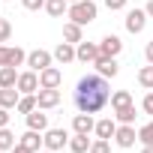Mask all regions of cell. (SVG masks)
<instances>
[{"mask_svg": "<svg viewBox=\"0 0 153 153\" xmlns=\"http://www.w3.org/2000/svg\"><path fill=\"white\" fill-rule=\"evenodd\" d=\"M72 102L78 111L84 114H99L105 105H111V87H108V78L102 75H84V78L75 84V93H72Z\"/></svg>", "mask_w": 153, "mask_h": 153, "instance_id": "obj_1", "label": "cell"}, {"mask_svg": "<svg viewBox=\"0 0 153 153\" xmlns=\"http://www.w3.org/2000/svg\"><path fill=\"white\" fill-rule=\"evenodd\" d=\"M66 15H69V21H75V24H81V27H84V24H90V21L99 15V6L93 3V0H78V3H72V6H69Z\"/></svg>", "mask_w": 153, "mask_h": 153, "instance_id": "obj_2", "label": "cell"}, {"mask_svg": "<svg viewBox=\"0 0 153 153\" xmlns=\"http://www.w3.org/2000/svg\"><path fill=\"white\" fill-rule=\"evenodd\" d=\"M135 141H138L135 123H117V132H114V144H117V147H123V150H129V147H135Z\"/></svg>", "mask_w": 153, "mask_h": 153, "instance_id": "obj_3", "label": "cell"}, {"mask_svg": "<svg viewBox=\"0 0 153 153\" xmlns=\"http://www.w3.org/2000/svg\"><path fill=\"white\" fill-rule=\"evenodd\" d=\"M36 105H39L42 111L57 108V105H60V90H57V87H39V90H36Z\"/></svg>", "mask_w": 153, "mask_h": 153, "instance_id": "obj_4", "label": "cell"}, {"mask_svg": "<svg viewBox=\"0 0 153 153\" xmlns=\"http://www.w3.org/2000/svg\"><path fill=\"white\" fill-rule=\"evenodd\" d=\"M42 141H45V150H63L66 144H69V135H66V129H45V135H42Z\"/></svg>", "mask_w": 153, "mask_h": 153, "instance_id": "obj_5", "label": "cell"}, {"mask_svg": "<svg viewBox=\"0 0 153 153\" xmlns=\"http://www.w3.org/2000/svg\"><path fill=\"white\" fill-rule=\"evenodd\" d=\"M147 18H150V15H147L144 9H129L126 18H123V24H126L129 33H141V30L147 27Z\"/></svg>", "mask_w": 153, "mask_h": 153, "instance_id": "obj_6", "label": "cell"}, {"mask_svg": "<svg viewBox=\"0 0 153 153\" xmlns=\"http://www.w3.org/2000/svg\"><path fill=\"white\" fill-rule=\"evenodd\" d=\"M51 60H54V54H51V51H45V48H36V51H30V54H27V66H30L33 72L48 69V66H51Z\"/></svg>", "mask_w": 153, "mask_h": 153, "instance_id": "obj_7", "label": "cell"}, {"mask_svg": "<svg viewBox=\"0 0 153 153\" xmlns=\"http://www.w3.org/2000/svg\"><path fill=\"white\" fill-rule=\"evenodd\" d=\"M21 93H36L39 90V72L27 69V72H18V84H15Z\"/></svg>", "mask_w": 153, "mask_h": 153, "instance_id": "obj_8", "label": "cell"}, {"mask_svg": "<svg viewBox=\"0 0 153 153\" xmlns=\"http://www.w3.org/2000/svg\"><path fill=\"white\" fill-rule=\"evenodd\" d=\"M99 57V45L96 42H78V45H75V60H81V63H93Z\"/></svg>", "mask_w": 153, "mask_h": 153, "instance_id": "obj_9", "label": "cell"}, {"mask_svg": "<svg viewBox=\"0 0 153 153\" xmlns=\"http://www.w3.org/2000/svg\"><path fill=\"white\" fill-rule=\"evenodd\" d=\"M93 66H96V72L102 75V78H114V75L120 72V66H117V57H96L93 60Z\"/></svg>", "mask_w": 153, "mask_h": 153, "instance_id": "obj_10", "label": "cell"}, {"mask_svg": "<svg viewBox=\"0 0 153 153\" xmlns=\"http://www.w3.org/2000/svg\"><path fill=\"white\" fill-rule=\"evenodd\" d=\"M96 129V120H93V114H84V111H78L72 117V132H81V135H90Z\"/></svg>", "mask_w": 153, "mask_h": 153, "instance_id": "obj_11", "label": "cell"}, {"mask_svg": "<svg viewBox=\"0 0 153 153\" xmlns=\"http://www.w3.org/2000/svg\"><path fill=\"white\" fill-rule=\"evenodd\" d=\"M123 51V42H120V36H114V33H108L102 42H99V54L102 57H117Z\"/></svg>", "mask_w": 153, "mask_h": 153, "instance_id": "obj_12", "label": "cell"}, {"mask_svg": "<svg viewBox=\"0 0 153 153\" xmlns=\"http://www.w3.org/2000/svg\"><path fill=\"white\" fill-rule=\"evenodd\" d=\"M60 81H63V72L57 66H48L39 72V87H60Z\"/></svg>", "mask_w": 153, "mask_h": 153, "instance_id": "obj_13", "label": "cell"}, {"mask_svg": "<svg viewBox=\"0 0 153 153\" xmlns=\"http://www.w3.org/2000/svg\"><path fill=\"white\" fill-rule=\"evenodd\" d=\"M93 132H96V138H108V141H111V138H114V132H117V120H114V117L96 120V129H93Z\"/></svg>", "mask_w": 153, "mask_h": 153, "instance_id": "obj_14", "label": "cell"}, {"mask_svg": "<svg viewBox=\"0 0 153 153\" xmlns=\"http://www.w3.org/2000/svg\"><path fill=\"white\" fill-rule=\"evenodd\" d=\"M54 60L63 66V63H72L75 60V45L72 42H60L57 48H54Z\"/></svg>", "mask_w": 153, "mask_h": 153, "instance_id": "obj_15", "label": "cell"}, {"mask_svg": "<svg viewBox=\"0 0 153 153\" xmlns=\"http://www.w3.org/2000/svg\"><path fill=\"white\" fill-rule=\"evenodd\" d=\"M27 129H36V132H45V129H48V114H42V108L30 111V114H27Z\"/></svg>", "mask_w": 153, "mask_h": 153, "instance_id": "obj_16", "label": "cell"}, {"mask_svg": "<svg viewBox=\"0 0 153 153\" xmlns=\"http://www.w3.org/2000/svg\"><path fill=\"white\" fill-rule=\"evenodd\" d=\"M81 39H84V30H81V24H75V21L63 24V42H72V45H78Z\"/></svg>", "mask_w": 153, "mask_h": 153, "instance_id": "obj_17", "label": "cell"}, {"mask_svg": "<svg viewBox=\"0 0 153 153\" xmlns=\"http://www.w3.org/2000/svg\"><path fill=\"white\" fill-rule=\"evenodd\" d=\"M18 99H21L18 87H0V105H3V108H15Z\"/></svg>", "mask_w": 153, "mask_h": 153, "instance_id": "obj_18", "label": "cell"}, {"mask_svg": "<svg viewBox=\"0 0 153 153\" xmlns=\"http://www.w3.org/2000/svg\"><path fill=\"white\" fill-rule=\"evenodd\" d=\"M45 12L51 18H63L69 12V0H45Z\"/></svg>", "mask_w": 153, "mask_h": 153, "instance_id": "obj_19", "label": "cell"}, {"mask_svg": "<svg viewBox=\"0 0 153 153\" xmlns=\"http://www.w3.org/2000/svg\"><path fill=\"white\" fill-rule=\"evenodd\" d=\"M90 144H93V141H90L87 135H81V132H75V135L69 138V150H72V153H90Z\"/></svg>", "mask_w": 153, "mask_h": 153, "instance_id": "obj_20", "label": "cell"}, {"mask_svg": "<svg viewBox=\"0 0 153 153\" xmlns=\"http://www.w3.org/2000/svg\"><path fill=\"white\" fill-rule=\"evenodd\" d=\"M15 108H18V114H24V117H27L30 111H36V108H39V105H36V93H21V99H18Z\"/></svg>", "mask_w": 153, "mask_h": 153, "instance_id": "obj_21", "label": "cell"}, {"mask_svg": "<svg viewBox=\"0 0 153 153\" xmlns=\"http://www.w3.org/2000/svg\"><path fill=\"white\" fill-rule=\"evenodd\" d=\"M18 141H21V144H24V147H30V150H33V153H36V150H39V147H42V144H45V141H42V135H39V132H36V129H27V132H24V135H21V138H18Z\"/></svg>", "mask_w": 153, "mask_h": 153, "instance_id": "obj_22", "label": "cell"}, {"mask_svg": "<svg viewBox=\"0 0 153 153\" xmlns=\"http://www.w3.org/2000/svg\"><path fill=\"white\" fill-rule=\"evenodd\" d=\"M15 84H18L15 66H0V87H15Z\"/></svg>", "mask_w": 153, "mask_h": 153, "instance_id": "obj_23", "label": "cell"}, {"mask_svg": "<svg viewBox=\"0 0 153 153\" xmlns=\"http://www.w3.org/2000/svg\"><path fill=\"white\" fill-rule=\"evenodd\" d=\"M126 105H135L132 102V93L129 90H114L111 93V108L117 111V108H126Z\"/></svg>", "mask_w": 153, "mask_h": 153, "instance_id": "obj_24", "label": "cell"}, {"mask_svg": "<svg viewBox=\"0 0 153 153\" xmlns=\"http://www.w3.org/2000/svg\"><path fill=\"white\" fill-rule=\"evenodd\" d=\"M138 84H141V87H147V90H153V63L138 69Z\"/></svg>", "mask_w": 153, "mask_h": 153, "instance_id": "obj_25", "label": "cell"}, {"mask_svg": "<svg viewBox=\"0 0 153 153\" xmlns=\"http://www.w3.org/2000/svg\"><path fill=\"white\" fill-rule=\"evenodd\" d=\"M114 120H117V123H135V105L117 108V111H114Z\"/></svg>", "mask_w": 153, "mask_h": 153, "instance_id": "obj_26", "label": "cell"}, {"mask_svg": "<svg viewBox=\"0 0 153 153\" xmlns=\"http://www.w3.org/2000/svg\"><path fill=\"white\" fill-rule=\"evenodd\" d=\"M21 63H27V54H24V48H9V60H6V66H21Z\"/></svg>", "mask_w": 153, "mask_h": 153, "instance_id": "obj_27", "label": "cell"}, {"mask_svg": "<svg viewBox=\"0 0 153 153\" xmlns=\"http://www.w3.org/2000/svg\"><path fill=\"white\" fill-rule=\"evenodd\" d=\"M18 141H15V135L9 132V126H3V129H0V150H12Z\"/></svg>", "mask_w": 153, "mask_h": 153, "instance_id": "obj_28", "label": "cell"}, {"mask_svg": "<svg viewBox=\"0 0 153 153\" xmlns=\"http://www.w3.org/2000/svg\"><path fill=\"white\" fill-rule=\"evenodd\" d=\"M138 141H141V144H153V120L138 129Z\"/></svg>", "mask_w": 153, "mask_h": 153, "instance_id": "obj_29", "label": "cell"}, {"mask_svg": "<svg viewBox=\"0 0 153 153\" xmlns=\"http://www.w3.org/2000/svg\"><path fill=\"white\" fill-rule=\"evenodd\" d=\"M90 153H111V141L108 138H96L90 144Z\"/></svg>", "mask_w": 153, "mask_h": 153, "instance_id": "obj_30", "label": "cell"}, {"mask_svg": "<svg viewBox=\"0 0 153 153\" xmlns=\"http://www.w3.org/2000/svg\"><path fill=\"white\" fill-rule=\"evenodd\" d=\"M9 36H12V24H9L6 18H0V42H6Z\"/></svg>", "mask_w": 153, "mask_h": 153, "instance_id": "obj_31", "label": "cell"}, {"mask_svg": "<svg viewBox=\"0 0 153 153\" xmlns=\"http://www.w3.org/2000/svg\"><path fill=\"white\" fill-rule=\"evenodd\" d=\"M21 6L27 12H36V9H45V0H21Z\"/></svg>", "mask_w": 153, "mask_h": 153, "instance_id": "obj_32", "label": "cell"}, {"mask_svg": "<svg viewBox=\"0 0 153 153\" xmlns=\"http://www.w3.org/2000/svg\"><path fill=\"white\" fill-rule=\"evenodd\" d=\"M126 3H129V0H105V6H108L111 12H117V9H126Z\"/></svg>", "mask_w": 153, "mask_h": 153, "instance_id": "obj_33", "label": "cell"}, {"mask_svg": "<svg viewBox=\"0 0 153 153\" xmlns=\"http://www.w3.org/2000/svg\"><path fill=\"white\" fill-rule=\"evenodd\" d=\"M141 108H144V114H153V90L144 96V102H141Z\"/></svg>", "mask_w": 153, "mask_h": 153, "instance_id": "obj_34", "label": "cell"}, {"mask_svg": "<svg viewBox=\"0 0 153 153\" xmlns=\"http://www.w3.org/2000/svg\"><path fill=\"white\" fill-rule=\"evenodd\" d=\"M3 126H9V108L0 105V129H3Z\"/></svg>", "mask_w": 153, "mask_h": 153, "instance_id": "obj_35", "label": "cell"}, {"mask_svg": "<svg viewBox=\"0 0 153 153\" xmlns=\"http://www.w3.org/2000/svg\"><path fill=\"white\" fill-rule=\"evenodd\" d=\"M6 60H9V48L0 45V66H6Z\"/></svg>", "mask_w": 153, "mask_h": 153, "instance_id": "obj_36", "label": "cell"}, {"mask_svg": "<svg viewBox=\"0 0 153 153\" xmlns=\"http://www.w3.org/2000/svg\"><path fill=\"white\" fill-rule=\"evenodd\" d=\"M144 57H147V63H153V39L147 42V48H144Z\"/></svg>", "mask_w": 153, "mask_h": 153, "instance_id": "obj_37", "label": "cell"}, {"mask_svg": "<svg viewBox=\"0 0 153 153\" xmlns=\"http://www.w3.org/2000/svg\"><path fill=\"white\" fill-rule=\"evenodd\" d=\"M12 153H33V150H30V147H24V144H21V141H18V144H15V147H12Z\"/></svg>", "mask_w": 153, "mask_h": 153, "instance_id": "obj_38", "label": "cell"}, {"mask_svg": "<svg viewBox=\"0 0 153 153\" xmlns=\"http://www.w3.org/2000/svg\"><path fill=\"white\" fill-rule=\"evenodd\" d=\"M144 12H147V15H150V18H153V0H150V3H147V6H144Z\"/></svg>", "mask_w": 153, "mask_h": 153, "instance_id": "obj_39", "label": "cell"}, {"mask_svg": "<svg viewBox=\"0 0 153 153\" xmlns=\"http://www.w3.org/2000/svg\"><path fill=\"white\" fill-rule=\"evenodd\" d=\"M141 153H153V144H144V150Z\"/></svg>", "mask_w": 153, "mask_h": 153, "instance_id": "obj_40", "label": "cell"}, {"mask_svg": "<svg viewBox=\"0 0 153 153\" xmlns=\"http://www.w3.org/2000/svg\"><path fill=\"white\" fill-rule=\"evenodd\" d=\"M42 153H54V150H42Z\"/></svg>", "mask_w": 153, "mask_h": 153, "instance_id": "obj_41", "label": "cell"}, {"mask_svg": "<svg viewBox=\"0 0 153 153\" xmlns=\"http://www.w3.org/2000/svg\"><path fill=\"white\" fill-rule=\"evenodd\" d=\"M69 3H78V0H69Z\"/></svg>", "mask_w": 153, "mask_h": 153, "instance_id": "obj_42", "label": "cell"}, {"mask_svg": "<svg viewBox=\"0 0 153 153\" xmlns=\"http://www.w3.org/2000/svg\"><path fill=\"white\" fill-rule=\"evenodd\" d=\"M0 153H6V150H0Z\"/></svg>", "mask_w": 153, "mask_h": 153, "instance_id": "obj_43", "label": "cell"}]
</instances>
